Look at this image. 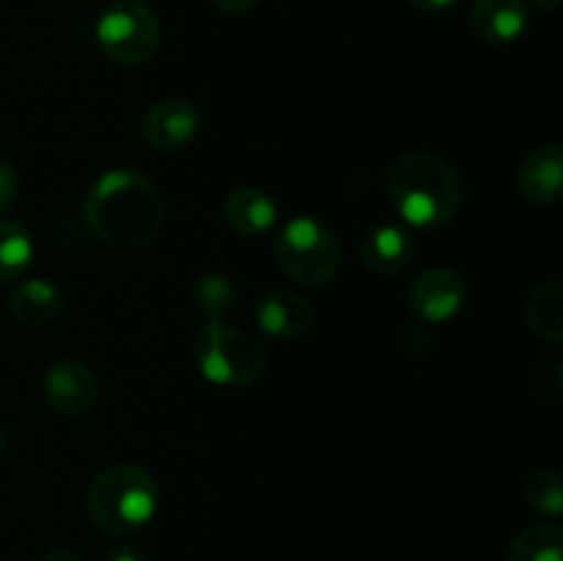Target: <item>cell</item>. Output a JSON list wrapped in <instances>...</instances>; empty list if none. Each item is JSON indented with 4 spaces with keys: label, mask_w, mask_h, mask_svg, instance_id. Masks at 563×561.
<instances>
[{
    "label": "cell",
    "mask_w": 563,
    "mask_h": 561,
    "mask_svg": "<svg viewBox=\"0 0 563 561\" xmlns=\"http://www.w3.org/2000/svg\"><path fill=\"white\" fill-rule=\"evenodd\" d=\"M82 218L102 242L121 251H137L157 240L168 207L159 187L143 170L110 168L88 187Z\"/></svg>",
    "instance_id": "obj_1"
},
{
    "label": "cell",
    "mask_w": 563,
    "mask_h": 561,
    "mask_svg": "<svg viewBox=\"0 0 563 561\" xmlns=\"http://www.w3.org/2000/svg\"><path fill=\"white\" fill-rule=\"evenodd\" d=\"M396 212L410 229H440L462 207V179L454 165L427 148L399 154L385 174Z\"/></svg>",
    "instance_id": "obj_2"
},
{
    "label": "cell",
    "mask_w": 563,
    "mask_h": 561,
    "mask_svg": "<svg viewBox=\"0 0 563 561\" xmlns=\"http://www.w3.org/2000/svg\"><path fill=\"white\" fill-rule=\"evenodd\" d=\"M159 482L141 465H110L88 487V517L99 531L126 537L141 531L159 512Z\"/></svg>",
    "instance_id": "obj_3"
},
{
    "label": "cell",
    "mask_w": 563,
    "mask_h": 561,
    "mask_svg": "<svg viewBox=\"0 0 563 561\" xmlns=\"http://www.w3.org/2000/svg\"><path fill=\"white\" fill-rule=\"evenodd\" d=\"M192 363L203 380L223 388H247L267 374V350L256 336L229 322H207L192 339Z\"/></svg>",
    "instance_id": "obj_4"
},
{
    "label": "cell",
    "mask_w": 563,
    "mask_h": 561,
    "mask_svg": "<svg viewBox=\"0 0 563 561\" xmlns=\"http://www.w3.org/2000/svg\"><path fill=\"white\" fill-rule=\"evenodd\" d=\"M275 262L300 286H324L339 273L341 248L328 223L297 215L275 234Z\"/></svg>",
    "instance_id": "obj_5"
},
{
    "label": "cell",
    "mask_w": 563,
    "mask_h": 561,
    "mask_svg": "<svg viewBox=\"0 0 563 561\" xmlns=\"http://www.w3.org/2000/svg\"><path fill=\"white\" fill-rule=\"evenodd\" d=\"M97 44L108 61L119 66H141L157 55L163 25L143 0H113L99 14Z\"/></svg>",
    "instance_id": "obj_6"
},
{
    "label": "cell",
    "mask_w": 563,
    "mask_h": 561,
    "mask_svg": "<svg viewBox=\"0 0 563 561\" xmlns=\"http://www.w3.org/2000/svg\"><path fill=\"white\" fill-rule=\"evenodd\" d=\"M467 300V284L456 270L432 267L418 275L407 289V308L427 324H443L460 317Z\"/></svg>",
    "instance_id": "obj_7"
},
{
    "label": "cell",
    "mask_w": 563,
    "mask_h": 561,
    "mask_svg": "<svg viewBox=\"0 0 563 561\" xmlns=\"http://www.w3.org/2000/svg\"><path fill=\"white\" fill-rule=\"evenodd\" d=\"M201 130V113L190 99L165 97L148 105L141 121V135L154 152H181L196 141Z\"/></svg>",
    "instance_id": "obj_8"
},
{
    "label": "cell",
    "mask_w": 563,
    "mask_h": 561,
    "mask_svg": "<svg viewBox=\"0 0 563 561\" xmlns=\"http://www.w3.org/2000/svg\"><path fill=\"white\" fill-rule=\"evenodd\" d=\"M44 399L58 416H86L99 396L97 374L80 361H58L44 374Z\"/></svg>",
    "instance_id": "obj_9"
},
{
    "label": "cell",
    "mask_w": 563,
    "mask_h": 561,
    "mask_svg": "<svg viewBox=\"0 0 563 561\" xmlns=\"http://www.w3.org/2000/svg\"><path fill=\"white\" fill-rule=\"evenodd\" d=\"M253 317H256L258 330L267 333L269 339L291 341L300 339V336H306L313 328V322H317V308L300 292L275 289L267 292L256 302Z\"/></svg>",
    "instance_id": "obj_10"
},
{
    "label": "cell",
    "mask_w": 563,
    "mask_h": 561,
    "mask_svg": "<svg viewBox=\"0 0 563 561\" xmlns=\"http://www.w3.org/2000/svg\"><path fill=\"white\" fill-rule=\"evenodd\" d=\"M467 25L484 44H515L531 28V6L526 0H473Z\"/></svg>",
    "instance_id": "obj_11"
},
{
    "label": "cell",
    "mask_w": 563,
    "mask_h": 561,
    "mask_svg": "<svg viewBox=\"0 0 563 561\" xmlns=\"http://www.w3.org/2000/svg\"><path fill=\"white\" fill-rule=\"evenodd\" d=\"M517 190L537 207H550L563 196V152L559 143H544L522 160Z\"/></svg>",
    "instance_id": "obj_12"
},
{
    "label": "cell",
    "mask_w": 563,
    "mask_h": 561,
    "mask_svg": "<svg viewBox=\"0 0 563 561\" xmlns=\"http://www.w3.org/2000/svg\"><path fill=\"white\" fill-rule=\"evenodd\" d=\"M223 218L240 237H264L278 226L280 207L264 187L242 185L225 196Z\"/></svg>",
    "instance_id": "obj_13"
},
{
    "label": "cell",
    "mask_w": 563,
    "mask_h": 561,
    "mask_svg": "<svg viewBox=\"0 0 563 561\" xmlns=\"http://www.w3.org/2000/svg\"><path fill=\"white\" fill-rule=\"evenodd\" d=\"M418 242L412 229L383 223L368 231L361 242V262L377 275H396L416 258Z\"/></svg>",
    "instance_id": "obj_14"
},
{
    "label": "cell",
    "mask_w": 563,
    "mask_h": 561,
    "mask_svg": "<svg viewBox=\"0 0 563 561\" xmlns=\"http://www.w3.org/2000/svg\"><path fill=\"white\" fill-rule=\"evenodd\" d=\"M9 314L27 328L47 324L64 314V292L47 278H20L9 295Z\"/></svg>",
    "instance_id": "obj_15"
},
{
    "label": "cell",
    "mask_w": 563,
    "mask_h": 561,
    "mask_svg": "<svg viewBox=\"0 0 563 561\" xmlns=\"http://www.w3.org/2000/svg\"><path fill=\"white\" fill-rule=\"evenodd\" d=\"M528 328L548 344L559 346L563 341V284L561 278H548L533 286L522 306Z\"/></svg>",
    "instance_id": "obj_16"
},
{
    "label": "cell",
    "mask_w": 563,
    "mask_h": 561,
    "mask_svg": "<svg viewBox=\"0 0 563 561\" xmlns=\"http://www.w3.org/2000/svg\"><path fill=\"white\" fill-rule=\"evenodd\" d=\"M190 302L207 322H225L236 302V286L223 273H203L192 280Z\"/></svg>",
    "instance_id": "obj_17"
},
{
    "label": "cell",
    "mask_w": 563,
    "mask_h": 561,
    "mask_svg": "<svg viewBox=\"0 0 563 561\" xmlns=\"http://www.w3.org/2000/svg\"><path fill=\"white\" fill-rule=\"evenodd\" d=\"M36 256L33 234L16 220H0V284L20 280Z\"/></svg>",
    "instance_id": "obj_18"
},
{
    "label": "cell",
    "mask_w": 563,
    "mask_h": 561,
    "mask_svg": "<svg viewBox=\"0 0 563 561\" xmlns=\"http://www.w3.org/2000/svg\"><path fill=\"white\" fill-rule=\"evenodd\" d=\"M509 561H563V531L559 526H528L511 542Z\"/></svg>",
    "instance_id": "obj_19"
},
{
    "label": "cell",
    "mask_w": 563,
    "mask_h": 561,
    "mask_svg": "<svg viewBox=\"0 0 563 561\" xmlns=\"http://www.w3.org/2000/svg\"><path fill=\"white\" fill-rule=\"evenodd\" d=\"M526 504L531 506L537 515L559 520L563 515V484L561 473L555 471V468H537V471L526 479Z\"/></svg>",
    "instance_id": "obj_20"
},
{
    "label": "cell",
    "mask_w": 563,
    "mask_h": 561,
    "mask_svg": "<svg viewBox=\"0 0 563 561\" xmlns=\"http://www.w3.org/2000/svg\"><path fill=\"white\" fill-rule=\"evenodd\" d=\"M16 190H20V176L16 168L5 157H0V215L14 204Z\"/></svg>",
    "instance_id": "obj_21"
},
{
    "label": "cell",
    "mask_w": 563,
    "mask_h": 561,
    "mask_svg": "<svg viewBox=\"0 0 563 561\" xmlns=\"http://www.w3.org/2000/svg\"><path fill=\"white\" fill-rule=\"evenodd\" d=\"M102 561H146V553H143L141 548H135V544L121 542V544H113V548L104 553Z\"/></svg>",
    "instance_id": "obj_22"
},
{
    "label": "cell",
    "mask_w": 563,
    "mask_h": 561,
    "mask_svg": "<svg viewBox=\"0 0 563 561\" xmlns=\"http://www.w3.org/2000/svg\"><path fill=\"white\" fill-rule=\"evenodd\" d=\"M262 3V0H212L214 9L220 11V14H247V11H253L256 6Z\"/></svg>",
    "instance_id": "obj_23"
},
{
    "label": "cell",
    "mask_w": 563,
    "mask_h": 561,
    "mask_svg": "<svg viewBox=\"0 0 563 561\" xmlns=\"http://www.w3.org/2000/svg\"><path fill=\"white\" fill-rule=\"evenodd\" d=\"M412 9L423 11V14H445V11L454 9L460 0H407Z\"/></svg>",
    "instance_id": "obj_24"
},
{
    "label": "cell",
    "mask_w": 563,
    "mask_h": 561,
    "mask_svg": "<svg viewBox=\"0 0 563 561\" xmlns=\"http://www.w3.org/2000/svg\"><path fill=\"white\" fill-rule=\"evenodd\" d=\"M42 561H82V556L71 548H53Z\"/></svg>",
    "instance_id": "obj_25"
},
{
    "label": "cell",
    "mask_w": 563,
    "mask_h": 561,
    "mask_svg": "<svg viewBox=\"0 0 563 561\" xmlns=\"http://www.w3.org/2000/svg\"><path fill=\"white\" fill-rule=\"evenodd\" d=\"M531 3L542 11H555L561 6V0H531Z\"/></svg>",
    "instance_id": "obj_26"
},
{
    "label": "cell",
    "mask_w": 563,
    "mask_h": 561,
    "mask_svg": "<svg viewBox=\"0 0 563 561\" xmlns=\"http://www.w3.org/2000/svg\"><path fill=\"white\" fill-rule=\"evenodd\" d=\"M3 449H5V435L3 429H0V457H3Z\"/></svg>",
    "instance_id": "obj_27"
}]
</instances>
